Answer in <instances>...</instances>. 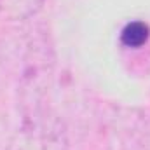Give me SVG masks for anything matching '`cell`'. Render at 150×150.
I'll list each match as a JSON object with an SVG mask.
<instances>
[{
  "mask_svg": "<svg viewBox=\"0 0 150 150\" xmlns=\"http://www.w3.org/2000/svg\"><path fill=\"white\" fill-rule=\"evenodd\" d=\"M0 68L19 93V105L45 101L54 77L56 47L49 28L21 21L0 38Z\"/></svg>",
  "mask_w": 150,
  "mask_h": 150,
  "instance_id": "1",
  "label": "cell"
},
{
  "mask_svg": "<svg viewBox=\"0 0 150 150\" xmlns=\"http://www.w3.org/2000/svg\"><path fill=\"white\" fill-rule=\"evenodd\" d=\"M19 122L5 150H70L63 119L45 101L19 105Z\"/></svg>",
  "mask_w": 150,
  "mask_h": 150,
  "instance_id": "2",
  "label": "cell"
},
{
  "mask_svg": "<svg viewBox=\"0 0 150 150\" xmlns=\"http://www.w3.org/2000/svg\"><path fill=\"white\" fill-rule=\"evenodd\" d=\"M100 134L108 150H150V107H107Z\"/></svg>",
  "mask_w": 150,
  "mask_h": 150,
  "instance_id": "3",
  "label": "cell"
},
{
  "mask_svg": "<svg viewBox=\"0 0 150 150\" xmlns=\"http://www.w3.org/2000/svg\"><path fill=\"white\" fill-rule=\"evenodd\" d=\"M45 0H0V18L7 21L32 19L42 9Z\"/></svg>",
  "mask_w": 150,
  "mask_h": 150,
  "instance_id": "4",
  "label": "cell"
},
{
  "mask_svg": "<svg viewBox=\"0 0 150 150\" xmlns=\"http://www.w3.org/2000/svg\"><path fill=\"white\" fill-rule=\"evenodd\" d=\"M150 38V26L145 21L134 19L124 25V28L120 30V45L126 49H140L143 47Z\"/></svg>",
  "mask_w": 150,
  "mask_h": 150,
  "instance_id": "5",
  "label": "cell"
}]
</instances>
